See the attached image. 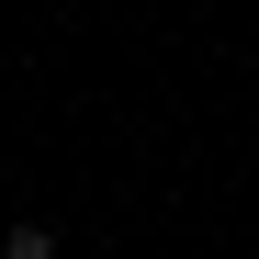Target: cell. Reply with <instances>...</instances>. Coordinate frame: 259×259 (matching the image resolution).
I'll list each match as a JSON object with an SVG mask.
<instances>
[{
    "label": "cell",
    "mask_w": 259,
    "mask_h": 259,
    "mask_svg": "<svg viewBox=\"0 0 259 259\" xmlns=\"http://www.w3.org/2000/svg\"><path fill=\"white\" fill-rule=\"evenodd\" d=\"M0 259H57V226L46 214H12V226H0Z\"/></svg>",
    "instance_id": "cell-1"
}]
</instances>
